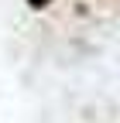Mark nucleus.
<instances>
[{
    "label": "nucleus",
    "instance_id": "obj_1",
    "mask_svg": "<svg viewBox=\"0 0 120 123\" xmlns=\"http://www.w3.org/2000/svg\"><path fill=\"white\" fill-rule=\"evenodd\" d=\"M27 4H31V7H34V10H41V7H45V4H48V0H27Z\"/></svg>",
    "mask_w": 120,
    "mask_h": 123
}]
</instances>
